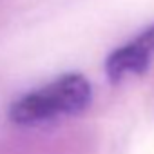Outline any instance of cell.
Segmentation results:
<instances>
[{"label": "cell", "mask_w": 154, "mask_h": 154, "mask_svg": "<svg viewBox=\"0 0 154 154\" xmlns=\"http://www.w3.org/2000/svg\"><path fill=\"white\" fill-rule=\"evenodd\" d=\"M93 96L91 84L80 72H69L51 84L24 94L11 109L9 116L17 123H40L58 116H69L84 111Z\"/></svg>", "instance_id": "cell-1"}, {"label": "cell", "mask_w": 154, "mask_h": 154, "mask_svg": "<svg viewBox=\"0 0 154 154\" xmlns=\"http://www.w3.org/2000/svg\"><path fill=\"white\" fill-rule=\"evenodd\" d=\"M154 58V24L143 29L138 36L114 49L105 62L107 76L112 82L125 78L127 74H141Z\"/></svg>", "instance_id": "cell-2"}]
</instances>
